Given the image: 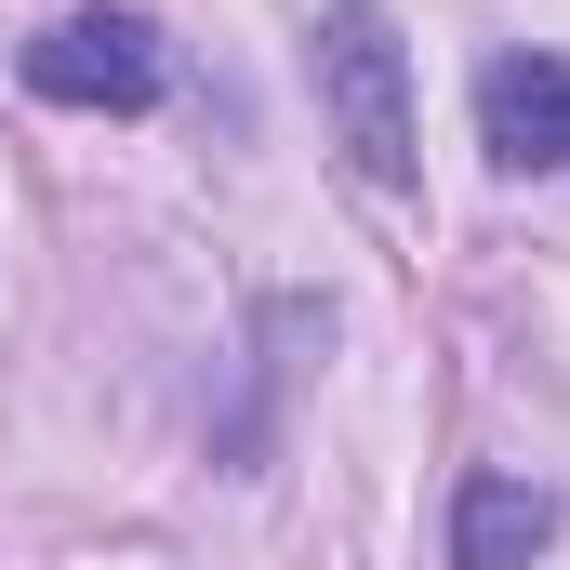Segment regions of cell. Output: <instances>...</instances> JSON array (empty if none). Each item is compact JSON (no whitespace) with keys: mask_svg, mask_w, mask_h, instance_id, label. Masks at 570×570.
Wrapping results in <instances>:
<instances>
[{"mask_svg":"<svg viewBox=\"0 0 570 570\" xmlns=\"http://www.w3.org/2000/svg\"><path fill=\"white\" fill-rule=\"evenodd\" d=\"M318 120H332L358 186H412V53L372 0L318 13Z\"/></svg>","mask_w":570,"mask_h":570,"instance_id":"1","label":"cell"},{"mask_svg":"<svg viewBox=\"0 0 570 570\" xmlns=\"http://www.w3.org/2000/svg\"><path fill=\"white\" fill-rule=\"evenodd\" d=\"M27 94L40 107H159V27L146 13H53L27 40Z\"/></svg>","mask_w":570,"mask_h":570,"instance_id":"2","label":"cell"},{"mask_svg":"<svg viewBox=\"0 0 570 570\" xmlns=\"http://www.w3.org/2000/svg\"><path fill=\"white\" fill-rule=\"evenodd\" d=\"M478 134H491L504 173H570V67H558V53H491Z\"/></svg>","mask_w":570,"mask_h":570,"instance_id":"3","label":"cell"},{"mask_svg":"<svg viewBox=\"0 0 570 570\" xmlns=\"http://www.w3.org/2000/svg\"><path fill=\"white\" fill-rule=\"evenodd\" d=\"M544 544H558V491H544V478L478 464V478L451 491V570H531Z\"/></svg>","mask_w":570,"mask_h":570,"instance_id":"4","label":"cell"}]
</instances>
